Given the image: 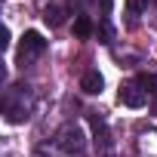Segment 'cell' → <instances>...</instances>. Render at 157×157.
I'll list each match as a JSON object with an SVG mask.
<instances>
[{
    "instance_id": "6da1fadb",
    "label": "cell",
    "mask_w": 157,
    "mask_h": 157,
    "mask_svg": "<svg viewBox=\"0 0 157 157\" xmlns=\"http://www.w3.org/2000/svg\"><path fill=\"white\" fill-rule=\"evenodd\" d=\"M56 148L59 151H80L83 148V129L80 126H74V123H65L59 132H56Z\"/></svg>"
},
{
    "instance_id": "7a4b0ae2",
    "label": "cell",
    "mask_w": 157,
    "mask_h": 157,
    "mask_svg": "<svg viewBox=\"0 0 157 157\" xmlns=\"http://www.w3.org/2000/svg\"><path fill=\"white\" fill-rule=\"evenodd\" d=\"M43 52H46V40H43V34H40V31H25V34H22V46H19V59L28 62V59L43 56Z\"/></svg>"
},
{
    "instance_id": "3957f363",
    "label": "cell",
    "mask_w": 157,
    "mask_h": 157,
    "mask_svg": "<svg viewBox=\"0 0 157 157\" xmlns=\"http://www.w3.org/2000/svg\"><path fill=\"white\" fill-rule=\"evenodd\" d=\"M117 99H120V105H126V108H145V102H148V96H145V90H142L139 83H123L120 93H117Z\"/></svg>"
},
{
    "instance_id": "277c9868",
    "label": "cell",
    "mask_w": 157,
    "mask_h": 157,
    "mask_svg": "<svg viewBox=\"0 0 157 157\" xmlns=\"http://www.w3.org/2000/svg\"><path fill=\"white\" fill-rule=\"evenodd\" d=\"M102 86H105V77L99 74V68L83 71V77H80V90H83L86 96H99V93H102Z\"/></svg>"
},
{
    "instance_id": "5b68a950",
    "label": "cell",
    "mask_w": 157,
    "mask_h": 157,
    "mask_svg": "<svg viewBox=\"0 0 157 157\" xmlns=\"http://www.w3.org/2000/svg\"><path fill=\"white\" fill-rule=\"evenodd\" d=\"M139 151L148 154V157H157V132L154 129H148V132L139 136Z\"/></svg>"
},
{
    "instance_id": "8992f818",
    "label": "cell",
    "mask_w": 157,
    "mask_h": 157,
    "mask_svg": "<svg viewBox=\"0 0 157 157\" xmlns=\"http://www.w3.org/2000/svg\"><path fill=\"white\" fill-rule=\"evenodd\" d=\"M43 22H46L49 28H59V25L65 22V10H62V6H56V3H52V6H46V10H43Z\"/></svg>"
},
{
    "instance_id": "52a82bcc",
    "label": "cell",
    "mask_w": 157,
    "mask_h": 157,
    "mask_svg": "<svg viewBox=\"0 0 157 157\" xmlns=\"http://www.w3.org/2000/svg\"><path fill=\"white\" fill-rule=\"evenodd\" d=\"M74 34L80 37V40H86V37L93 34V19H90V16H77V19H74Z\"/></svg>"
},
{
    "instance_id": "ba28073f",
    "label": "cell",
    "mask_w": 157,
    "mask_h": 157,
    "mask_svg": "<svg viewBox=\"0 0 157 157\" xmlns=\"http://www.w3.org/2000/svg\"><path fill=\"white\" fill-rule=\"evenodd\" d=\"M126 10H129L132 16H139V13L148 10V0H126Z\"/></svg>"
},
{
    "instance_id": "9c48e42d",
    "label": "cell",
    "mask_w": 157,
    "mask_h": 157,
    "mask_svg": "<svg viewBox=\"0 0 157 157\" xmlns=\"http://www.w3.org/2000/svg\"><path fill=\"white\" fill-rule=\"evenodd\" d=\"M102 13H105V16L111 13V0H102Z\"/></svg>"
},
{
    "instance_id": "30bf717a",
    "label": "cell",
    "mask_w": 157,
    "mask_h": 157,
    "mask_svg": "<svg viewBox=\"0 0 157 157\" xmlns=\"http://www.w3.org/2000/svg\"><path fill=\"white\" fill-rule=\"evenodd\" d=\"M151 111L157 114V93H154V99H151Z\"/></svg>"
}]
</instances>
